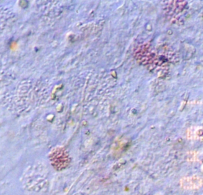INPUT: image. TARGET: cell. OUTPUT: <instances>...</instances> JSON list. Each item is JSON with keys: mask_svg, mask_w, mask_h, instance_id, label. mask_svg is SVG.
Masks as SVG:
<instances>
[{"mask_svg": "<svg viewBox=\"0 0 203 195\" xmlns=\"http://www.w3.org/2000/svg\"><path fill=\"white\" fill-rule=\"evenodd\" d=\"M180 184L184 189H197L202 186V180L199 176L193 175L182 178L180 181Z\"/></svg>", "mask_w": 203, "mask_h": 195, "instance_id": "6da1fadb", "label": "cell"}, {"mask_svg": "<svg viewBox=\"0 0 203 195\" xmlns=\"http://www.w3.org/2000/svg\"><path fill=\"white\" fill-rule=\"evenodd\" d=\"M188 137L191 139L202 140V129L192 128L190 130L188 133Z\"/></svg>", "mask_w": 203, "mask_h": 195, "instance_id": "7a4b0ae2", "label": "cell"}]
</instances>
